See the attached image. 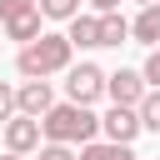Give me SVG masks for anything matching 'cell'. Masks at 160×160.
<instances>
[{
  "label": "cell",
  "mask_w": 160,
  "mask_h": 160,
  "mask_svg": "<svg viewBox=\"0 0 160 160\" xmlns=\"http://www.w3.org/2000/svg\"><path fill=\"white\" fill-rule=\"evenodd\" d=\"M95 130H100V115L85 110V105H70V100L55 105V110L40 120V135H45L50 145H70V150H75V145H90Z\"/></svg>",
  "instance_id": "6da1fadb"
},
{
  "label": "cell",
  "mask_w": 160,
  "mask_h": 160,
  "mask_svg": "<svg viewBox=\"0 0 160 160\" xmlns=\"http://www.w3.org/2000/svg\"><path fill=\"white\" fill-rule=\"evenodd\" d=\"M70 55H75V45H70L65 35H40L35 45H25V50L15 55V70H20L25 80H50V75L70 70Z\"/></svg>",
  "instance_id": "7a4b0ae2"
},
{
  "label": "cell",
  "mask_w": 160,
  "mask_h": 160,
  "mask_svg": "<svg viewBox=\"0 0 160 160\" xmlns=\"http://www.w3.org/2000/svg\"><path fill=\"white\" fill-rule=\"evenodd\" d=\"M65 95H70V105H95L100 95H105V70L95 65V60H80V65H70L65 70Z\"/></svg>",
  "instance_id": "3957f363"
},
{
  "label": "cell",
  "mask_w": 160,
  "mask_h": 160,
  "mask_svg": "<svg viewBox=\"0 0 160 160\" xmlns=\"http://www.w3.org/2000/svg\"><path fill=\"white\" fill-rule=\"evenodd\" d=\"M145 90H150V85H145V75H140V70H125V65H120V70H110V75H105V95H110V105L140 110Z\"/></svg>",
  "instance_id": "277c9868"
},
{
  "label": "cell",
  "mask_w": 160,
  "mask_h": 160,
  "mask_svg": "<svg viewBox=\"0 0 160 160\" xmlns=\"http://www.w3.org/2000/svg\"><path fill=\"white\" fill-rule=\"evenodd\" d=\"M55 110V90H50V80H25L20 90H15V115H25V120H45Z\"/></svg>",
  "instance_id": "5b68a950"
},
{
  "label": "cell",
  "mask_w": 160,
  "mask_h": 160,
  "mask_svg": "<svg viewBox=\"0 0 160 160\" xmlns=\"http://www.w3.org/2000/svg\"><path fill=\"white\" fill-rule=\"evenodd\" d=\"M100 130H105V140H110V145H130V140L140 135V110L110 105V110L100 115Z\"/></svg>",
  "instance_id": "8992f818"
},
{
  "label": "cell",
  "mask_w": 160,
  "mask_h": 160,
  "mask_svg": "<svg viewBox=\"0 0 160 160\" xmlns=\"http://www.w3.org/2000/svg\"><path fill=\"white\" fill-rule=\"evenodd\" d=\"M40 120H25V115H15L10 125H5V150L10 155H30V150H40Z\"/></svg>",
  "instance_id": "52a82bcc"
},
{
  "label": "cell",
  "mask_w": 160,
  "mask_h": 160,
  "mask_svg": "<svg viewBox=\"0 0 160 160\" xmlns=\"http://www.w3.org/2000/svg\"><path fill=\"white\" fill-rule=\"evenodd\" d=\"M65 40H70L75 50H95V45H100V15H75L70 30H65Z\"/></svg>",
  "instance_id": "ba28073f"
},
{
  "label": "cell",
  "mask_w": 160,
  "mask_h": 160,
  "mask_svg": "<svg viewBox=\"0 0 160 160\" xmlns=\"http://www.w3.org/2000/svg\"><path fill=\"white\" fill-rule=\"evenodd\" d=\"M130 35H135L140 45H160V0H155V5H145V10L130 20Z\"/></svg>",
  "instance_id": "9c48e42d"
},
{
  "label": "cell",
  "mask_w": 160,
  "mask_h": 160,
  "mask_svg": "<svg viewBox=\"0 0 160 160\" xmlns=\"http://www.w3.org/2000/svg\"><path fill=\"white\" fill-rule=\"evenodd\" d=\"M40 20H45L40 10H35V15H25V20H10V25H5V40H20V50H25V45H35V40L45 35V30H40Z\"/></svg>",
  "instance_id": "30bf717a"
},
{
  "label": "cell",
  "mask_w": 160,
  "mask_h": 160,
  "mask_svg": "<svg viewBox=\"0 0 160 160\" xmlns=\"http://www.w3.org/2000/svg\"><path fill=\"white\" fill-rule=\"evenodd\" d=\"M80 160H140L130 145H110V140H90L80 145Z\"/></svg>",
  "instance_id": "8fae6325"
},
{
  "label": "cell",
  "mask_w": 160,
  "mask_h": 160,
  "mask_svg": "<svg viewBox=\"0 0 160 160\" xmlns=\"http://www.w3.org/2000/svg\"><path fill=\"white\" fill-rule=\"evenodd\" d=\"M125 40H130V20H125L120 10L100 15V45H125Z\"/></svg>",
  "instance_id": "7c38bea8"
},
{
  "label": "cell",
  "mask_w": 160,
  "mask_h": 160,
  "mask_svg": "<svg viewBox=\"0 0 160 160\" xmlns=\"http://www.w3.org/2000/svg\"><path fill=\"white\" fill-rule=\"evenodd\" d=\"M140 130L160 135V90H145V100H140Z\"/></svg>",
  "instance_id": "4fadbf2b"
},
{
  "label": "cell",
  "mask_w": 160,
  "mask_h": 160,
  "mask_svg": "<svg viewBox=\"0 0 160 160\" xmlns=\"http://www.w3.org/2000/svg\"><path fill=\"white\" fill-rule=\"evenodd\" d=\"M40 15H45V20H65V25H70V20L80 15V0H40Z\"/></svg>",
  "instance_id": "5bb4252c"
},
{
  "label": "cell",
  "mask_w": 160,
  "mask_h": 160,
  "mask_svg": "<svg viewBox=\"0 0 160 160\" xmlns=\"http://www.w3.org/2000/svg\"><path fill=\"white\" fill-rule=\"evenodd\" d=\"M35 10H40V0H0V25L25 20V15H35Z\"/></svg>",
  "instance_id": "9a60e30c"
},
{
  "label": "cell",
  "mask_w": 160,
  "mask_h": 160,
  "mask_svg": "<svg viewBox=\"0 0 160 160\" xmlns=\"http://www.w3.org/2000/svg\"><path fill=\"white\" fill-rule=\"evenodd\" d=\"M10 120H15V90L0 80V125H10Z\"/></svg>",
  "instance_id": "2e32d148"
},
{
  "label": "cell",
  "mask_w": 160,
  "mask_h": 160,
  "mask_svg": "<svg viewBox=\"0 0 160 160\" xmlns=\"http://www.w3.org/2000/svg\"><path fill=\"white\" fill-rule=\"evenodd\" d=\"M35 160H80V155H75V150H70V145H50V140H45V145H40V155H35Z\"/></svg>",
  "instance_id": "e0dca14e"
},
{
  "label": "cell",
  "mask_w": 160,
  "mask_h": 160,
  "mask_svg": "<svg viewBox=\"0 0 160 160\" xmlns=\"http://www.w3.org/2000/svg\"><path fill=\"white\" fill-rule=\"evenodd\" d=\"M140 75H145V85H150V90H160V45L150 50V60H145V70H140Z\"/></svg>",
  "instance_id": "ac0fdd59"
},
{
  "label": "cell",
  "mask_w": 160,
  "mask_h": 160,
  "mask_svg": "<svg viewBox=\"0 0 160 160\" xmlns=\"http://www.w3.org/2000/svg\"><path fill=\"white\" fill-rule=\"evenodd\" d=\"M90 5H95L100 15H110V10H120V0H90Z\"/></svg>",
  "instance_id": "d6986e66"
},
{
  "label": "cell",
  "mask_w": 160,
  "mask_h": 160,
  "mask_svg": "<svg viewBox=\"0 0 160 160\" xmlns=\"http://www.w3.org/2000/svg\"><path fill=\"white\" fill-rule=\"evenodd\" d=\"M0 160H25V155H10V150H5V155H0Z\"/></svg>",
  "instance_id": "ffe728a7"
},
{
  "label": "cell",
  "mask_w": 160,
  "mask_h": 160,
  "mask_svg": "<svg viewBox=\"0 0 160 160\" xmlns=\"http://www.w3.org/2000/svg\"><path fill=\"white\" fill-rule=\"evenodd\" d=\"M135 5H140V10H145V5H155V0H135Z\"/></svg>",
  "instance_id": "44dd1931"
},
{
  "label": "cell",
  "mask_w": 160,
  "mask_h": 160,
  "mask_svg": "<svg viewBox=\"0 0 160 160\" xmlns=\"http://www.w3.org/2000/svg\"><path fill=\"white\" fill-rule=\"evenodd\" d=\"M0 40H5V25H0Z\"/></svg>",
  "instance_id": "7402d4cb"
}]
</instances>
